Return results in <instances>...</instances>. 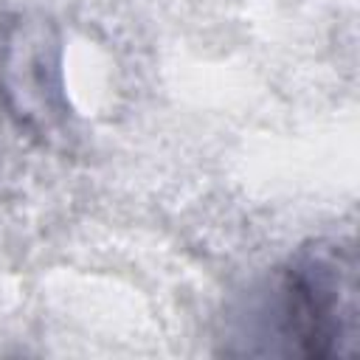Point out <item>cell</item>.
<instances>
[{
	"label": "cell",
	"mask_w": 360,
	"mask_h": 360,
	"mask_svg": "<svg viewBox=\"0 0 360 360\" xmlns=\"http://www.w3.org/2000/svg\"><path fill=\"white\" fill-rule=\"evenodd\" d=\"M231 354L354 357L360 340L357 259L352 239L318 236L298 245L253 290L233 323Z\"/></svg>",
	"instance_id": "cell-1"
},
{
	"label": "cell",
	"mask_w": 360,
	"mask_h": 360,
	"mask_svg": "<svg viewBox=\"0 0 360 360\" xmlns=\"http://www.w3.org/2000/svg\"><path fill=\"white\" fill-rule=\"evenodd\" d=\"M0 98L31 135L48 143L68 138L62 42L48 20L17 14L0 25Z\"/></svg>",
	"instance_id": "cell-2"
}]
</instances>
